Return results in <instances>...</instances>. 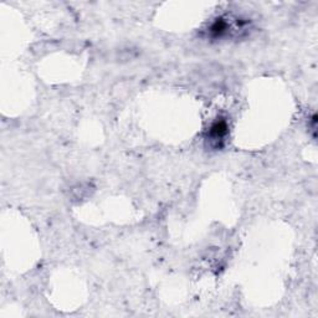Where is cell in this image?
Wrapping results in <instances>:
<instances>
[{"label": "cell", "mask_w": 318, "mask_h": 318, "mask_svg": "<svg viewBox=\"0 0 318 318\" xmlns=\"http://www.w3.org/2000/svg\"><path fill=\"white\" fill-rule=\"evenodd\" d=\"M228 133V124L225 121H216L211 124L209 129V137L211 141H223Z\"/></svg>", "instance_id": "obj_1"}]
</instances>
